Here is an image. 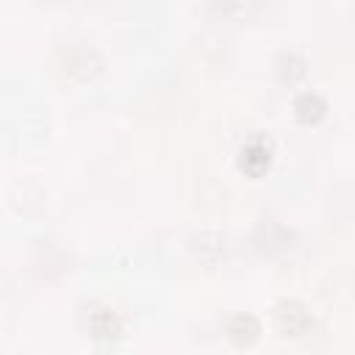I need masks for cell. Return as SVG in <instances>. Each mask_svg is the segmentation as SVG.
Wrapping results in <instances>:
<instances>
[{
	"label": "cell",
	"mask_w": 355,
	"mask_h": 355,
	"mask_svg": "<svg viewBox=\"0 0 355 355\" xmlns=\"http://www.w3.org/2000/svg\"><path fill=\"white\" fill-rule=\"evenodd\" d=\"M269 161H272V141L261 133L252 136L239 153V166L252 178H258L263 169H269Z\"/></svg>",
	"instance_id": "obj_2"
},
{
	"label": "cell",
	"mask_w": 355,
	"mask_h": 355,
	"mask_svg": "<svg viewBox=\"0 0 355 355\" xmlns=\"http://www.w3.org/2000/svg\"><path fill=\"white\" fill-rule=\"evenodd\" d=\"M294 114H297V119L300 122H319L322 119V114H324V100L316 94V92H305V94H300L297 100H294Z\"/></svg>",
	"instance_id": "obj_6"
},
{
	"label": "cell",
	"mask_w": 355,
	"mask_h": 355,
	"mask_svg": "<svg viewBox=\"0 0 355 355\" xmlns=\"http://www.w3.org/2000/svg\"><path fill=\"white\" fill-rule=\"evenodd\" d=\"M261 333V324L252 313H236L227 324V336L236 341V344H252Z\"/></svg>",
	"instance_id": "obj_5"
},
{
	"label": "cell",
	"mask_w": 355,
	"mask_h": 355,
	"mask_svg": "<svg viewBox=\"0 0 355 355\" xmlns=\"http://www.w3.org/2000/svg\"><path fill=\"white\" fill-rule=\"evenodd\" d=\"M86 327L94 338H114L119 333V322H116L114 311H108L103 305L86 308Z\"/></svg>",
	"instance_id": "obj_3"
},
{
	"label": "cell",
	"mask_w": 355,
	"mask_h": 355,
	"mask_svg": "<svg viewBox=\"0 0 355 355\" xmlns=\"http://www.w3.org/2000/svg\"><path fill=\"white\" fill-rule=\"evenodd\" d=\"M191 252H194L202 263H214V261L222 258V252H225V241H222L219 233H214V230H202V233H197V236L191 239Z\"/></svg>",
	"instance_id": "obj_4"
},
{
	"label": "cell",
	"mask_w": 355,
	"mask_h": 355,
	"mask_svg": "<svg viewBox=\"0 0 355 355\" xmlns=\"http://www.w3.org/2000/svg\"><path fill=\"white\" fill-rule=\"evenodd\" d=\"M311 311L300 300H283L275 305V327L283 336H302L311 330Z\"/></svg>",
	"instance_id": "obj_1"
}]
</instances>
